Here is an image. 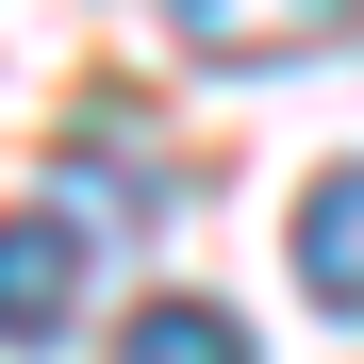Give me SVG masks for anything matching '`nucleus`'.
<instances>
[{
  "instance_id": "obj_2",
  "label": "nucleus",
  "mask_w": 364,
  "mask_h": 364,
  "mask_svg": "<svg viewBox=\"0 0 364 364\" xmlns=\"http://www.w3.org/2000/svg\"><path fill=\"white\" fill-rule=\"evenodd\" d=\"M166 33L199 50V67H315V50H348L364 33V0H166Z\"/></svg>"
},
{
  "instance_id": "obj_3",
  "label": "nucleus",
  "mask_w": 364,
  "mask_h": 364,
  "mask_svg": "<svg viewBox=\"0 0 364 364\" xmlns=\"http://www.w3.org/2000/svg\"><path fill=\"white\" fill-rule=\"evenodd\" d=\"M298 298H315L331 331H364V166H331L315 199H298Z\"/></svg>"
},
{
  "instance_id": "obj_1",
  "label": "nucleus",
  "mask_w": 364,
  "mask_h": 364,
  "mask_svg": "<svg viewBox=\"0 0 364 364\" xmlns=\"http://www.w3.org/2000/svg\"><path fill=\"white\" fill-rule=\"evenodd\" d=\"M83 298H100V215H83V199H33L17 232H0V331H17V364L67 348Z\"/></svg>"
},
{
  "instance_id": "obj_4",
  "label": "nucleus",
  "mask_w": 364,
  "mask_h": 364,
  "mask_svg": "<svg viewBox=\"0 0 364 364\" xmlns=\"http://www.w3.org/2000/svg\"><path fill=\"white\" fill-rule=\"evenodd\" d=\"M116 364H249V315H232V298H149V315L116 331Z\"/></svg>"
}]
</instances>
